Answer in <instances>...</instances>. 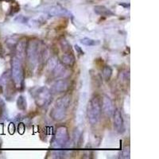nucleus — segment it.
Returning <instances> with one entry per match:
<instances>
[{
	"instance_id": "obj_13",
	"label": "nucleus",
	"mask_w": 159,
	"mask_h": 159,
	"mask_svg": "<svg viewBox=\"0 0 159 159\" xmlns=\"http://www.w3.org/2000/svg\"><path fill=\"white\" fill-rule=\"evenodd\" d=\"M17 104H18V107L20 110H25L26 108V100H25L24 96H20L18 98V101H17Z\"/></svg>"
},
{
	"instance_id": "obj_9",
	"label": "nucleus",
	"mask_w": 159,
	"mask_h": 159,
	"mask_svg": "<svg viewBox=\"0 0 159 159\" xmlns=\"http://www.w3.org/2000/svg\"><path fill=\"white\" fill-rule=\"evenodd\" d=\"M94 11L96 14L103 17H109L114 15V13L111 11L107 8L104 6H96L94 8Z\"/></svg>"
},
{
	"instance_id": "obj_11",
	"label": "nucleus",
	"mask_w": 159,
	"mask_h": 159,
	"mask_svg": "<svg viewBox=\"0 0 159 159\" xmlns=\"http://www.w3.org/2000/svg\"><path fill=\"white\" fill-rule=\"evenodd\" d=\"M17 52L19 57H22L26 53V42L25 41H20L17 45Z\"/></svg>"
},
{
	"instance_id": "obj_3",
	"label": "nucleus",
	"mask_w": 159,
	"mask_h": 159,
	"mask_svg": "<svg viewBox=\"0 0 159 159\" xmlns=\"http://www.w3.org/2000/svg\"><path fill=\"white\" fill-rule=\"evenodd\" d=\"M70 102V96H65L57 101L54 107L51 111V116L54 120L60 121L65 118L66 113V108L69 107Z\"/></svg>"
},
{
	"instance_id": "obj_12",
	"label": "nucleus",
	"mask_w": 159,
	"mask_h": 159,
	"mask_svg": "<svg viewBox=\"0 0 159 159\" xmlns=\"http://www.w3.org/2000/svg\"><path fill=\"white\" fill-rule=\"evenodd\" d=\"M102 72H103V78L106 80H108L112 75V69L110 66H105L102 69Z\"/></svg>"
},
{
	"instance_id": "obj_10",
	"label": "nucleus",
	"mask_w": 159,
	"mask_h": 159,
	"mask_svg": "<svg viewBox=\"0 0 159 159\" xmlns=\"http://www.w3.org/2000/svg\"><path fill=\"white\" fill-rule=\"evenodd\" d=\"M61 61L65 65L67 66H72L75 64V57L72 55V53L70 52H66L65 54H63L61 57Z\"/></svg>"
},
{
	"instance_id": "obj_5",
	"label": "nucleus",
	"mask_w": 159,
	"mask_h": 159,
	"mask_svg": "<svg viewBox=\"0 0 159 159\" xmlns=\"http://www.w3.org/2000/svg\"><path fill=\"white\" fill-rule=\"evenodd\" d=\"M69 139V134H68L67 128L65 127H61L57 130L56 136H55L54 143L56 147H61L66 143Z\"/></svg>"
},
{
	"instance_id": "obj_8",
	"label": "nucleus",
	"mask_w": 159,
	"mask_h": 159,
	"mask_svg": "<svg viewBox=\"0 0 159 159\" xmlns=\"http://www.w3.org/2000/svg\"><path fill=\"white\" fill-rule=\"evenodd\" d=\"M68 88H69V84H68L67 82L64 80H57L52 85L50 92L51 93H54V94L61 93V92H64L67 90Z\"/></svg>"
},
{
	"instance_id": "obj_2",
	"label": "nucleus",
	"mask_w": 159,
	"mask_h": 159,
	"mask_svg": "<svg viewBox=\"0 0 159 159\" xmlns=\"http://www.w3.org/2000/svg\"><path fill=\"white\" fill-rule=\"evenodd\" d=\"M12 80L15 83V87L21 89L24 84V69L20 58L15 57L12 61V69H11Z\"/></svg>"
},
{
	"instance_id": "obj_14",
	"label": "nucleus",
	"mask_w": 159,
	"mask_h": 159,
	"mask_svg": "<svg viewBox=\"0 0 159 159\" xmlns=\"http://www.w3.org/2000/svg\"><path fill=\"white\" fill-rule=\"evenodd\" d=\"M81 43L84 44L85 45H89V46H93V45H96L99 43L98 41H96V40L91 39V38H83L81 40Z\"/></svg>"
},
{
	"instance_id": "obj_7",
	"label": "nucleus",
	"mask_w": 159,
	"mask_h": 159,
	"mask_svg": "<svg viewBox=\"0 0 159 159\" xmlns=\"http://www.w3.org/2000/svg\"><path fill=\"white\" fill-rule=\"evenodd\" d=\"M113 116H114L115 128L119 133H123L124 131V123H123V116L119 109H116V111H114Z\"/></svg>"
},
{
	"instance_id": "obj_6",
	"label": "nucleus",
	"mask_w": 159,
	"mask_h": 159,
	"mask_svg": "<svg viewBox=\"0 0 159 159\" xmlns=\"http://www.w3.org/2000/svg\"><path fill=\"white\" fill-rule=\"evenodd\" d=\"M101 109L103 110V113L107 115V116L111 117L113 116L114 113V106L112 103L111 99L107 96H103L101 101Z\"/></svg>"
},
{
	"instance_id": "obj_4",
	"label": "nucleus",
	"mask_w": 159,
	"mask_h": 159,
	"mask_svg": "<svg viewBox=\"0 0 159 159\" xmlns=\"http://www.w3.org/2000/svg\"><path fill=\"white\" fill-rule=\"evenodd\" d=\"M33 96H34L36 103L40 107L47 106L50 103L51 99H52L50 91L45 87H41L37 89L36 92H34Z\"/></svg>"
},
{
	"instance_id": "obj_1",
	"label": "nucleus",
	"mask_w": 159,
	"mask_h": 159,
	"mask_svg": "<svg viewBox=\"0 0 159 159\" xmlns=\"http://www.w3.org/2000/svg\"><path fill=\"white\" fill-rule=\"evenodd\" d=\"M101 101L98 96H94L90 99L87 107V116L89 123L95 125L99 122L101 116Z\"/></svg>"
}]
</instances>
